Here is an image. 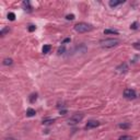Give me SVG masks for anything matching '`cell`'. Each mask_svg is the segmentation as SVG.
I'll return each instance as SVG.
<instances>
[{
    "label": "cell",
    "mask_w": 140,
    "mask_h": 140,
    "mask_svg": "<svg viewBox=\"0 0 140 140\" xmlns=\"http://www.w3.org/2000/svg\"><path fill=\"white\" fill-rule=\"evenodd\" d=\"M83 117H84V115H83L82 113H76V114H73L71 117L69 118L68 123L71 125H76V124H78V123L81 122L83 119Z\"/></svg>",
    "instance_id": "obj_3"
},
{
    "label": "cell",
    "mask_w": 140,
    "mask_h": 140,
    "mask_svg": "<svg viewBox=\"0 0 140 140\" xmlns=\"http://www.w3.org/2000/svg\"><path fill=\"white\" fill-rule=\"evenodd\" d=\"M116 70H117V72H119V73H126L128 71V66H127V64L123 62V64H121L116 68Z\"/></svg>",
    "instance_id": "obj_6"
},
{
    "label": "cell",
    "mask_w": 140,
    "mask_h": 140,
    "mask_svg": "<svg viewBox=\"0 0 140 140\" xmlns=\"http://www.w3.org/2000/svg\"><path fill=\"white\" fill-rule=\"evenodd\" d=\"M22 6H23V8H24L25 11H29V12L32 11V7H31V5H30V1H28V0H26V1H23Z\"/></svg>",
    "instance_id": "obj_8"
},
{
    "label": "cell",
    "mask_w": 140,
    "mask_h": 140,
    "mask_svg": "<svg viewBox=\"0 0 140 140\" xmlns=\"http://www.w3.org/2000/svg\"><path fill=\"white\" fill-rule=\"evenodd\" d=\"M65 51H66V49H65V46H62V47H60V48L58 49V54H59V55H60V54H64Z\"/></svg>",
    "instance_id": "obj_18"
},
{
    "label": "cell",
    "mask_w": 140,
    "mask_h": 140,
    "mask_svg": "<svg viewBox=\"0 0 140 140\" xmlns=\"http://www.w3.org/2000/svg\"><path fill=\"white\" fill-rule=\"evenodd\" d=\"M35 114H36V112H35V109H33V108H28V111H26V116H28V117L35 116Z\"/></svg>",
    "instance_id": "obj_10"
},
{
    "label": "cell",
    "mask_w": 140,
    "mask_h": 140,
    "mask_svg": "<svg viewBox=\"0 0 140 140\" xmlns=\"http://www.w3.org/2000/svg\"><path fill=\"white\" fill-rule=\"evenodd\" d=\"M124 96L128 100H135L136 98H137V93H136V91L132 90V89H125Z\"/></svg>",
    "instance_id": "obj_4"
},
{
    "label": "cell",
    "mask_w": 140,
    "mask_h": 140,
    "mask_svg": "<svg viewBox=\"0 0 140 140\" xmlns=\"http://www.w3.org/2000/svg\"><path fill=\"white\" fill-rule=\"evenodd\" d=\"M101 125V123L99 121H94V119H91V121H89L88 123L85 124V129H92V128H96L99 127V126Z\"/></svg>",
    "instance_id": "obj_5"
},
{
    "label": "cell",
    "mask_w": 140,
    "mask_h": 140,
    "mask_svg": "<svg viewBox=\"0 0 140 140\" xmlns=\"http://www.w3.org/2000/svg\"><path fill=\"white\" fill-rule=\"evenodd\" d=\"M35 30H36V26L35 25H30L29 26V31L30 32H33V31H35Z\"/></svg>",
    "instance_id": "obj_19"
},
{
    "label": "cell",
    "mask_w": 140,
    "mask_h": 140,
    "mask_svg": "<svg viewBox=\"0 0 140 140\" xmlns=\"http://www.w3.org/2000/svg\"><path fill=\"white\" fill-rule=\"evenodd\" d=\"M13 64L12 58H5L3 59V65L5 66H11Z\"/></svg>",
    "instance_id": "obj_12"
},
{
    "label": "cell",
    "mask_w": 140,
    "mask_h": 140,
    "mask_svg": "<svg viewBox=\"0 0 140 140\" xmlns=\"http://www.w3.org/2000/svg\"><path fill=\"white\" fill-rule=\"evenodd\" d=\"M104 34H115V35H117L118 32L115 31V30H105V31H104Z\"/></svg>",
    "instance_id": "obj_14"
},
{
    "label": "cell",
    "mask_w": 140,
    "mask_h": 140,
    "mask_svg": "<svg viewBox=\"0 0 140 140\" xmlns=\"http://www.w3.org/2000/svg\"><path fill=\"white\" fill-rule=\"evenodd\" d=\"M29 99H30V102L31 103H34L36 100H37V93H32Z\"/></svg>",
    "instance_id": "obj_13"
},
{
    "label": "cell",
    "mask_w": 140,
    "mask_h": 140,
    "mask_svg": "<svg viewBox=\"0 0 140 140\" xmlns=\"http://www.w3.org/2000/svg\"><path fill=\"white\" fill-rule=\"evenodd\" d=\"M5 140H16L15 138H12V137H9V138H6Z\"/></svg>",
    "instance_id": "obj_23"
},
{
    "label": "cell",
    "mask_w": 140,
    "mask_h": 140,
    "mask_svg": "<svg viewBox=\"0 0 140 140\" xmlns=\"http://www.w3.org/2000/svg\"><path fill=\"white\" fill-rule=\"evenodd\" d=\"M51 49H52L51 45H44L42 48V52H43V54H48V53L51 52Z\"/></svg>",
    "instance_id": "obj_9"
},
{
    "label": "cell",
    "mask_w": 140,
    "mask_h": 140,
    "mask_svg": "<svg viewBox=\"0 0 140 140\" xmlns=\"http://www.w3.org/2000/svg\"><path fill=\"white\" fill-rule=\"evenodd\" d=\"M92 29H93V26L85 22H79L75 25V30L78 33H86V32L92 31Z\"/></svg>",
    "instance_id": "obj_1"
},
{
    "label": "cell",
    "mask_w": 140,
    "mask_h": 140,
    "mask_svg": "<svg viewBox=\"0 0 140 140\" xmlns=\"http://www.w3.org/2000/svg\"><path fill=\"white\" fill-rule=\"evenodd\" d=\"M124 2H125L124 0H111V1H109V7L114 8V7H117V6L122 5V3H124Z\"/></svg>",
    "instance_id": "obj_7"
},
{
    "label": "cell",
    "mask_w": 140,
    "mask_h": 140,
    "mask_svg": "<svg viewBox=\"0 0 140 140\" xmlns=\"http://www.w3.org/2000/svg\"><path fill=\"white\" fill-rule=\"evenodd\" d=\"M8 19L10 20V21H14V19H15V14H14L13 12L8 13Z\"/></svg>",
    "instance_id": "obj_16"
},
{
    "label": "cell",
    "mask_w": 140,
    "mask_h": 140,
    "mask_svg": "<svg viewBox=\"0 0 140 140\" xmlns=\"http://www.w3.org/2000/svg\"><path fill=\"white\" fill-rule=\"evenodd\" d=\"M130 29H132V30H136V29H137V23H132V25L130 26Z\"/></svg>",
    "instance_id": "obj_21"
},
{
    "label": "cell",
    "mask_w": 140,
    "mask_h": 140,
    "mask_svg": "<svg viewBox=\"0 0 140 140\" xmlns=\"http://www.w3.org/2000/svg\"><path fill=\"white\" fill-rule=\"evenodd\" d=\"M118 127L122 129H128L130 128V123H122V124L118 125Z\"/></svg>",
    "instance_id": "obj_11"
},
{
    "label": "cell",
    "mask_w": 140,
    "mask_h": 140,
    "mask_svg": "<svg viewBox=\"0 0 140 140\" xmlns=\"http://www.w3.org/2000/svg\"><path fill=\"white\" fill-rule=\"evenodd\" d=\"M102 47L104 48H112V47H115L119 44V39L117 38H106V39H103V41L100 42Z\"/></svg>",
    "instance_id": "obj_2"
},
{
    "label": "cell",
    "mask_w": 140,
    "mask_h": 140,
    "mask_svg": "<svg viewBox=\"0 0 140 140\" xmlns=\"http://www.w3.org/2000/svg\"><path fill=\"white\" fill-rule=\"evenodd\" d=\"M6 32H9V29H5V30H2V31H1V35L3 36V35H5V33Z\"/></svg>",
    "instance_id": "obj_22"
},
{
    "label": "cell",
    "mask_w": 140,
    "mask_h": 140,
    "mask_svg": "<svg viewBox=\"0 0 140 140\" xmlns=\"http://www.w3.org/2000/svg\"><path fill=\"white\" fill-rule=\"evenodd\" d=\"M53 123H54V119H44L43 121V124L44 125H51Z\"/></svg>",
    "instance_id": "obj_17"
},
{
    "label": "cell",
    "mask_w": 140,
    "mask_h": 140,
    "mask_svg": "<svg viewBox=\"0 0 140 140\" xmlns=\"http://www.w3.org/2000/svg\"><path fill=\"white\" fill-rule=\"evenodd\" d=\"M66 18H67V20H73V19H75V15H73V14H68Z\"/></svg>",
    "instance_id": "obj_20"
},
{
    "label": "cell",
    "mask_w": 140,
    "mask_h": 140,
    "mask_svg": "<svg viewBox=\"0 0 140 140\" xmlns=\"http://www.w3.org/2000/svg\"><path fill=\"white\" fill-rule=\"evenodd\" d=\"M118 140H132L131 136H128V135H124V136H121Z\"/></svg>",
    "instance_id": "obj_15"
},
{
    "label": "cell",
    "mask_w": 140,
    "mask_h": 140,
    "mask_svg": "<svg viewBox=\"0 0 140 140\" xmlns=\"http://www.w3.org/2000/svg\"><path fill=\"white\" fill-rule=\"evenodd\" d=\"M68 42H70V38H66L64 41V44H65V43H68Z\"/></svg>",
    "instance_id": "obj_24"
}]
</instances>
